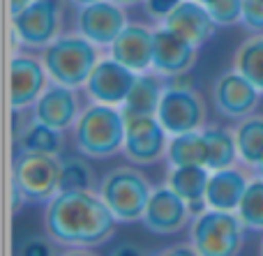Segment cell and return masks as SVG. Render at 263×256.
Masks as SVG:
<instances>
[{"instance_id": "1", "label": "cell", "mask_w": 263, "mask_h": 256, "mask_svg": "<svg viewBox=\"0 0 263 256\" xmlns=\"http://www.w3.org/2000/svg\"><path fill=\"white\" fill-rule=\"evenodd\" d=\"M116 217L92 189L58 192L44 210V231L51 243L63 247L90 249L109 243L116 229Z\"/></svg>"}, {"instance_id": "2", "label": "cell", "mask_w": 263, "mask_h": 256, "mask_svg": "<svg viewBox=\"0 0 263 256\" xmlns=\"http://www.w3.org/2000/svg\"><path fill=\"white\" fill-rule=\"evenodd\" d=\"M125 115L120 106L92 102L74 123V146L88 160H106L123 150Z\"/></svg>"}, {"instance_id": "3", "label": "cell", "mask_w": 263, "mask_h": 256, "mask_svg": "<svg viewBox=\"0 0 263 256\" xmlns=\"http://www.w3.org/2000/svg\"><path fill=\"white\" fill-rule=\"evenodd\" d=\"M100 60V51L83 35H60L42 49V63L51 81L69 88H83Z\"/></svg>"}, {"instance_id": "4", "label": "cell", "mask_w": 263, "mask_h": 256, "mask_svg": "<svg viewBox=\"0 0 263 256\" xmlns=\"http://www.w3.org/2000/svg\"><path fill=\"white\" fill-rule=\"evenodd\" d=\"M247 226L238 212L208 208L190 224V243L199 256H236L242 252Z\"/></svg>"}, {"instance_id": "5", "label": "cell", "mask_w": 263, "mask_h": 256, "mask_svg": "<svg viewBox=\"0 0 263 256\" xmlns=\"http://www.w3.org/2000/svg\"><path fill=\"white\" fill-rule=\"evenodd\" d=\"M153 194L148 178L134 166H116L100 183V196L118 222H141Z\"/></svg>"}, {"instance_id": "6", "label": "cell", "mask_w": 263, "mask_h": 256, "mask_svg": "<svg viewBox=\"0 0 263 256\" xmlns=\"http://www.w3.org/2000/svg\"><path fill=\"white\" fill-rule=\"evenodd\" d=\"M60 192V160L49 152H21L14 162V194L26 203H49Z\"/></svg>"}, {"instance_id": "7", "label": "cell", "mask_w": 263, "mask_h": 256, "mask_svg": "<svg viewBox=\"0 0 263 256\" xmlns=\"http://www.w3.org/2000/svg\"><path fill=\"white\" fill-rule=\"evenodd\" d=\"M205 102L190 83H168L157 106V118L171 134L196 132L205 127Z\"/></svg>"}, {"instance_id": "8", "label": "cell", "mask_w": 263, "mask_h": 256, "mask_svg": "<svg viewBox=\"0 0 263 256\" xmlns=\"http://www.w3.org/2000/svg\"><path fill=\"white\" fill-rule=\"evenodd\" d=\"M125 143L123 152L132 164L150 166L166 157L168 132L153 113H123Z\"/></svg>"}, {"instance_id": "9", "label": "cell", "mask_w": 263, "mask_h": 256, "mask_svg": "<svg viewBox=\"0 0 263 256\" xmlns=\"http://www.w3.org/2000/svg\"><path fill=\"white\" fill-rule=\"evenodd\" d=\"M14 37L26 49H44L60 37L63 9L60 0H32L23 12L12 16Z\"/></svg>"}, {"instance_id": "10", "label": "cell", "mask_w": 263, "mask_h": 256, "mask_svg": "<svg viewBox=\"0 0 263 256\" xmlns=\"http://www.w3.org/2000/svg\"><path fill=\"white\" fill-rule=\"evenodd\" d=\"M210 100H213L215 111L219 115L229 120H242L256 111L261 90L247 76H242L238 69H231V72H224L215 78Z\"/></svg>"}, {"instance_id": "11", "label": "cell", "mask_w": 263, "mask_h": 256, "mask_svg": "<svg viewBox=\"0 0 263 256\" xmlns=\"http://www.w3.org/2000/svg\"><path fill=\"white\" fill-rule=\"evenodd\" d=\"M127 26V14L123 5L114 0H97L77 9V30L95 46L109 49L114 40Z\"/></svg>"}, {"instance_id": "12", "label": "cell", "mask_w": 263, "mask_h": 256, "mask_svg": "<svg viewBox=\"0 0 263 256\" xmlns=\"http://www.w3.org/2000/svg\"><path fill=\"white\" fill-rule=\"evenodd\" d=\"M192 210L187 201L176 194L166 183L153 189L148 199V206L143 212V226L155 235H171L182 231L187 224H192Z\"/></svg>"}, {"instance_id": "13", "label": "cell", "mask_w": 263, "mask_h": 256, "mask_svg": "<svg viewBox=\"0 0 263 256\" xmlns=\"http://www.w3.org/2000/svg\"><path fill=\"white\" fill-rule=\"evenodd\" d=\"M139 74L134 69L125 67L123 63L109 55V58H100L95 65V69L90 72L86 81V95L92 102H102V104L111 106H123V102L127 100L132 86H134Z\"/></svg>"}, {"instance_id": "14", "label": "cell", "mask_w": 263, "mask_h": 256, "mask_svg": "<svg viewBox=\"0 0 263 256\" xmlns=\"http://www.w3.org/2000/svg\"><path fill=\"white\" fill-rule=\"evenodd\" d=\"M49 72L44 63L30 53H16L9 63V102L14 111L32 106L49 86Z\"/></svg>"}, {"instance_id": "15", "label": "cell", "mask_w": 263, "mask_h": 256, "mask_svg": "<svg viewBox=\"0 0 263 256\" xmlns=\"http://www.w3.org/2000/svg\"><path fill=\"white\" fill-rule=\"evenodd\" d=\"M199 49L176 35L173 30L159 26L153 35V72L164 78H176L187 74L196 63Z\"/></svg>"}, {"instance_id": "16", "label": "cell", "mask_w": 263, "mask_h": 256, "mask_svg": "<svg viewBox=\"0 0 263 256\" xmlns=\"http://www.w3.org/2000/svg\"><path fill=\"white\" fill-rule=\"evenodd\" d=\"M79 113H81V109H79L77 88L63 86L55 81L49 83L46 90L40 95V100L32 104V118L55 129H63V132L74 127Z\"/></svg>"}, {"instance_id": "17", "label": "cell", "mask_w": 263, "mask_h": 256, "mask_svg": "<svg viewBox=\"0 0 263 256\" xmlns=\"http://www.w3.org/2000/svg\"><path fill=\"white\" fill-rule=\"evenodd\" d=\"M164 28L173 30L176 35H180L182 40H187L190 44H194L196 49L205 44L217 30V23L213 21L208 7L199 0H182L171 14L162 21Z\"/></svg>"}, {"instance_id": "18", "label": "cell", "mask_w": 263, "mask_h": 256, "mask_svg": "<svg viewBox=\"0 0 263 256\" xmlns=\"http://www.w3.org/2000/svg\"><path fill=\"white\" fill-rule=\"evenodd\" d=\"M153 35L155 30L143 23H127L109 46V53L125 67L143 74L153 69Z\"/></svg>"}, {"instance_id": "19", "label": "cell", "mask_w": 263, "mask_h": 256, "mask_svg": "<svg viewBox=\"0 0 263 256\" xmlns=\"http://www.w3.org/2000/svg\"><path fill=\"white\" fill-rule=\"evenodd\" d=\"M208 180H210V169L208 166H199V164L171 166V171L166 175V185L187 201L192 217L201 215L203 210L210 208L208 201H205Z\"/></svg>"}, {"instance_id": "20", "label": "cell", "mask_w": 263, "mask_h": 256, "mask_svg": "<svg viewBox=\"0 0 263 256\" xmlns=\"http://www.w3.org/2000/svg\"><path fill=\"white\" fill-rule=\"evenodd\" d=\"M247 185H250V175L245 171L236 169V166L215 169V171H210L205 201H208L210 208L236 212L242 201V194H245Z\"/></svg>"}, {"instance_id": "21", "label": "cell", "mask_w": 263, "mask_h": 256, "mask_svg": "<svg viewBox=\"0 0 263 256\" xmlns=\"http://www.w3.org/2000/svg\"><path fill=\"white\" fill-rule=\"evenodd\" d=\"M166 162L168 166H208V146H205L203 132L196 129V132L171 134L166 146Z\"/></svg>"}, {"instance_id": "22", "label": "cell", "mask_w": 263, "mask_h": 256, "mask_svg": "<svg viewBox=\"0 0 263 256\" xmlns=\"http://www.w3.org/2000/svg\"><path fill=\"white\" fill-rule=\"evenodd\" d=\"M205 146H208V169H229L240 162L238 157V143H236V132L219 125H205L203 129Z\"/></svg>"}, {"instance_id": "23", "label": "cell", "mask_w": 263, "mask_h": 256, "mask_svg": "<svg viewBox=\"0 0 263 256\" xmlns=\"http://www.w3.org/2000/svg\"><path fill=\"white\" fill-rule=\"evenodd\" d=\"M162 81H159V74H139L132 86L127 100L123 102V113H153L157 115V106L159 100H162V92H164Z\"/></svg>"}, {"instance_id": "24", "label": "cell", "mask_w": 263, "mask_h": 256, "mask_svg": "<svg viewBox=\"0 0 263 256\" xmlns=\"http://www.w3.org/2000/svg\"><path fill=\"white\" fill-rule=\"evenodd\" d=\"M238 157L245 166H256L263 160V115H247L236 125Z\"/></svg>"}, {"instance_id": "25", "label": "cell", "mask_w": 263, "mask_h": 256, "mask_svg": "<svg viewBox=\"0 0 263 256\" xmlns=\"http://www.w3.org/2000/svg\"><path fill=\"white\" fill-rule=\"evenodd\" d=\"M16 143L21 152H49V155H58L63 150V129H55L51 125H44L37 118H32V123L21 129Z\"/></svg>"}, {"instance_id": "26", "label": "cell", "mask_w": 263, "mask_h": 256, "mask_svg": "<svg viewBox=\"0 0 263 256\" xmlns=\"http://www.w3.org/2000/svg\"><path fill=\"white\" fill-rule=\"evenodd\" d=\"M233 69L247 76L263 95V32H252L233 53Z\"/></svg>"}, {"instance_id": "27", "label": "cell", "mask_w": 263, "mask_h": 256, "mask_svg": "<svg viewBox=\"0 0 263 256\" xmlns=\"http://www.w3.org/2000/svg\"><path fill=\"white\" fill-rule=\"evenodd\" d=\"M236 212L242 220V224L247 226V231H256V233L263 231V178L261 175L250 180Z\"/></svg>"}, {"instance_id": "28", "label": "cell", "mask_w": 263, "mask_h": 256, "mask_svg": "<svg viewBox=\"0 0 263 256\" xmlns=\"http://www.w3.org/2000/svg\"><path fill=\"white\" fill-rule=\"evenodd\" d=\"M92 187H95L92 169H90V164L83 160V155L60 160V192H69V189H92Z\"/></svg>"}, {"instance_id": "29", "label": "cell", "mask_w": 263, "mask_h": 256, "mask_svg": "<svg viewBox=\"0 0 263 256\" xmlns=\"http://www.w3.org/2000/svg\"><path fill=\"white\" fill-rule=\"evenodd\" d=\"M203 5L208 7L217 28L236 26L242 18V0H205Z\"/></svg>"}, {"instance_id": "30", "label": "cell", "mask_w": 263, "mask_h": 256, "mask_svg": "<svg viewBox=\"0 0 263 256\" xmlns=\"http://www.w3.org/2000/svg\"><path fill=\"white\" fill-rule=\"evenodd\" d=\"M240 23L250 32H263V0H242Z\"/></svg>"}, {"instance_id": "31", "label": "cell", "mask_w": 263, "mask_h": 256, "mask_svg": "<svg viewBox=\"0 0 263 256\" xmlns=\"http://www.w3.org/2000/svg\"><path fill=\"white\" fill-rule=\"evenodd\" d=\"M180 3L182 0H145L143 7H145V14H148L150 18H155V21H164V18H166Z\"/></svg>"}, {"instance_id": "32", "label": "cell", "mask_w": 263, "mask_h": 256, "mask_svg": "<svg viewBox=\"0 0 263 256\" xmlns=\"http://www.w3.org/2000/svg\"><path fill=\"white\" fill-rule=\"evenodd\" d=\"M21 254H51V245L42 238H30L18 247Z\"/></svg>"}, {"instance_id": "33", "label": "cell", "mask_w": 263, "mask_h": 256, "mask_svg": "<svg viewBox=\"0 0 263 256\" xmlns=\"http://www.w3.org/2000/svg\"><path fill=\"white\" fill-rule=\"evenodd\" d=\"M30 3L32 0H9V12H12V16L14 14H18V12H23Z\"/></svg>"}, {"instance_id": "34", "label": "cell", "mask_w": 263, "mask_h": 256, "mask_svg": "<svg viewBox=\"0 0 263 256\" xmlns=\"http://www.w3.org/2000/svg\"><path fill=\"white\" fill-rule=\"evenodd\" d=\"M114 3L123 5V7H134V5H143L145 0H114Z\"/></svg>"}, {"instance_id": "35", "label": "cell", "mask_w": 263, "mask_h": 256, "mask_svg": "<svg viewBox=\"0 0 263 256\" xmlns=\"http://www.w3.org/2000/svg\"><path fill=\"white\" fill-rule=\"evenodd\" d=\"M252 171H254V175H261V178H263V160L256 166H252Z\"/></svg>"}, {"instance_id": "36", "label": "cell", "mask_w": 263, "mask_h": 256, "mask_svg": "<svg viewBox=\"0 0 263 256\" xmlns=\"http://www.w3.org/2000/svg\"><path fill=\"white\" fill-rule=\"evenodd\" d=\"M72 5H77V7H83V5H90V3H97V0H69Z\"/></svg>"}, {"instance_id": "37", "label": "cell", "mask_w": 263, "mask_h": 256, "mask_svg": "<svg viewBox=\"0 0 263 256\" xmlns=\"http://www.w3.org/2000/svg\"><path fill=\"white\" fill-rule=\"evenodd\" d=\"M259 254H263V238H261V245H259Z\"/></svg>"}, {"instance_id": "38", "label": "cell", "mask_w": 263, "mask_h": 256, "mask_svg": "<svg viewBox=\"0 0 263 256\" xmlns=\"http://www.w3.org/2000/svg\"><path fill=\"white\" fill-rule=\"evenodd\" d=\"M199 3H205V0H199Z\"/></svg>"}]
</instances>
